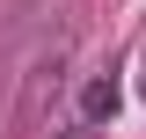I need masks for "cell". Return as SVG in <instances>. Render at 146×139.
Returning <instances> with one entry per match:
<instances>
[{
    "mask_svg": "<svg viewBox=\"0 0 146 139\" xmlns=\"http://www.w3.org/2000/svg\"><path fill=\"white\" fill-rule=\"evenodd\" d=\"M117 103H124V66L110 59V66H95L88 81H80V110H73V132L66 139H95L117 124Z\"/></svg>",
    "mask_w": 146,
    "mask_h": 139,
    "instance_id": "2",
    "label": "cell"
},
{
    "mask_svg": "<svg viewBox=\"0 0 146 139\" xmlns=\"http://www.w3.org/2000/svg\"><path fill=\"white\" fill-rule=\"evenodd\" d=\"M66 66H73V44L51 37V51H36L29 73H22V95H15V132H36L51 117V103L66 95Z\"/></svg>",
    "mask_w": 146,
    "mask_h": 139,
    "instance_id": "1",
    "label": "cell"
}]
</instances>
